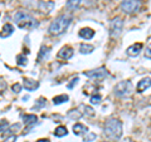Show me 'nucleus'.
Masks as SVG:
<instances>
[{
	"instance_id": "nucleus-15",
	"label": "nucleus",
	"mask_w": 151,
	"mask_h": 142,
	"mask_svg": "<svg viewBox=\"0 0 151 142\" xmlns=\"http://www.w3.org/2000/svg\"><path fill=\"white\" fill-rule=\"evenodd\" d=\"M38 120V117L35 115H24L23 116V121L27 126H30V125H34Z\"/></svg>"
},
{
	"instance_id": "nucleus-30",
	"label": "nucleus",
	"mask_w": 151,
	"mask_h": 142,
	"mask_svg": "<svg viewBox=\"0 0 151 142\" xmlns=\"http://www.w3.org/2000/svg\"><path fill=\"white\" fill-rule=\"evenodd\" d=\"M145 57H146V58H149V59H151V44H149L147 47H146Z\"/></svg>"
},
{
	"instance_id": "nucleus-20",
	"label": "nucleus",
	"mask_w": 151,
	"mask_h": 142,
	"mask_svg": "<svg viewBox=\"0 0 151 142\" xmlns=\"http://www.w3.org/2000/svg\"><path fill=\"white\" fill-rule=\"evenodd\" d=\"M49 52H50L49 47H42L40 53H39V59H47L49 57Z\"/></svg>"
},
{
	"instance_id": "nucleus-8",
	"label": "nucleus",
	"mask_w": 151,
	"mask_h": 142,
	"mask_svg": "<svg viewBox=\"0 0 151 142\" xmlns=\"http://www.w3.org/2000/svg\"><path fill=\"white\" fill-rule=\"evenodd\" d=\"M23 87H24L27 91H35V89L39 87V82H37L35 79H32V78H24V80H23Z\"/></svg>"
},
{
	"instance_id": "nucleus-18",
	"label": "nucleus",
	"mask_w": 151,
	"mask_h": 142,
	"mask_svg": "<svg viewBox=\"0 0 151 142\" xmlns=\"http://www.w3.org/2000/svg\"><path fill=\"white\" fill-rule=\"evenodd\" d=\"M68 118H70V120H74V121H78L79 118L82 117V113H79L78 110H72L68 112Z\"/></svg>"
},
{
	"instance_id": "nucleus-4",
	"label": "nucleus",
	"mask_w": 151,
	"mask_h": 142,
	"mask_svg": "<svg viewBox=\"0 0 151 142\" xmlns=\"http://www.w3.org/2000/svg\"><path fill=\"white\" fill-rule=\"evenodd\" d=\"M113 93H115L116 97L124 98V97H129L132 93V83L130 80H122L116 84L115 89H113Z\"/></svg>"
},
{
	"instance_id": "nucleus-2",
	"label": "nucleus",
	"mask_w": 151,
	"mask_h": 142,
	"mask_svg": "<svg viewBox=\"0 0 151 142\" xmlns=\"http://www.w3.org/2000/svg\"><path fill=\"white\" fill-rule=\"evenodd\" d=\"M14 20H15L17 25L19 28L25 29V30H32L38 27V22L35 19L24 11H18L15 15H14Z\"/></svg>"
},
{
	"instance_id": "nucleus-5",
	"label": "nucleus",
	"mask_w": 151,
	"mask_h": 142,
	"mask_svg": "<svg viewBox=\"0 0 151 142\" xmlns=\"http://www.w3.org/2000/svg\"><path fill=\"white\" fill-rule=\"evenodd\" d=\"M141 8L140 0H122L121 1V10L126 14H134L139 11Z\"/></svg>"
},
{
	"instance_id": "nucleus-12",
	"label": "nucleus",
	"mask_w": 151,
	"mask_h": 142,
	"mask_svg": "<svg viewBox=\"0 0 151 142\" xmlns=\"http://www.w3.org/2000/svg\"><path fill=\"white\" fill-rule=\"evenodd\" d=\"M93 35H94V30L91 29V28H82V29L79 30V37L83 38V39H86V40L92 39Z\"/></svg>"
},
{
	"instance_id": "nucleus-19",
	"label": "nucleus",
	"mask_w": 151,
	"mask_h": 142,
	"mask_svg": "<svg viewBox=\"0 0 151 142\" xmlns=\"http://www.w3.org/2000/svg\"><path fill=\"white\" fill-rule=\"evenodd\" d=\"M68 101V96L67 94H60V96H57L53 98V103L54 105H60L63 102H67Z\"/></svg>"
},
{
	"instance_id": "nucleus-1",
	"label": "nucleus",
	"mask_w": 151,
	"mask_h": 142,
	"mask_svg": "<svg viewBox=\"0 0 151 142\" xmlns=\"http://www.w3.org/2000/svg\"><path fill=\"white\" fill-rule=\"evenodd\" d=\"M70 16L69 15H59L58 18H55L52 24L49 25V33L52 35H60L68 29V27L70 24Z\"/></svg>"
},
{
	"instance_id": "nucleus-6",
	"label": "nucleus",
	"mask_w": 151,
	"mask_h": 142,
	"mask_svg": "<svg viewBox=\"0 0 151 142\" xmlns=\"http://www.w3.org/2000/svg\"><path fill=\"white\" fill-rule=\"evenodd\" d=\"M122 28H124V20H122L121 18L112 19V22L110 24V35L112 38H117L121 34Z\"/></svg>"
},
{
	"instance_id": "nucleus-13",
	"label": "nucleus",
	"mask_w": 151,
	"mask_h": 142,
	"mask_svg": "<svg viewBox=\"0 0 151 142\" xmlns=\"http://www.w3.org/2000/svg\"><path fill=\"white\" fill-rule=\"evenodd\" d=\"M14 32V27L12 24H5L3 27L1 29V33H0V37L1 38H8L9 35H12Z\"/></svg>"
},
{
	"instance_id": "nucleus-11",
	"label": "nucleus",
	"mask_w": 151,
	"mask_h": 142,
	"mask_svg": "<svg viewBox=\"0 0 151 142\" xmlns=\"http://www.w3.org/2000/svg\"><path fill=\"white\" fill-rule=\"evenodd\" d=\"M142 50V44L141 43H137V44H132L130 45L129 48H127V54H129L130 57H136L140 54V52Z\"/></svg>"
},
{
	"instance_id": "nucleus-24",
	"label": "nucleus",
	"mask_w": 151,
	"mask_h": 142,
	"mask_svg": "<svg viewBox=\"0 0 151 142\" xmlns=\"http://www.w3.org/2000/svg\"><path fill=\"white\" fill-rule=\"evenodd\" d=\"M81 108H83V110H84V115H87V116H89V117L94 116V111H93V108H92V107L82 105V106H81Z\"/></svg>"
},
{
	"instance_id": "nucleus-31",
	"label": "nucleus",
	"mask_w": 151,
	"mask_h": 142,
	"mask_svg": "<svg viewBox=\"0 0 151 142\" xmlns=\"http://www.w3.org/2000/svg\"><path fill=\"white\" fill-rule=\"evenodd\" d=\"M77 82H78V78H77V77L73 78V79H72V82H70V83L68 84V88H69V89H70V88H73V86H74V84L77 83Z\"/></svg>"
},
{
	"instance_id": "nucleus-25",
	"label": "nucleus",
	"mask_w": 151,
	"mask_h": 142,
	"mask_svg": "<svg viewBox=\"0 0 151 142\" xmlns=\"http://www.w3.org/2000/svg\"><path fill=\"white\" fill-rule=\"evenodd\" d=\"M89 101H91L92 105H100L101 101H102V97L100 96V94H94V96H92L91 98H89Z\"/></svg>"
},
{
	"instance_id": "nucleus-23",
	"label": "nucleus",
	"mask_w": 151,
	"mask_h": 142,
	"mask_svg": "<svg viewBox=\"0 0 151 142\" xmlns=\"http://www.w3.org/2000/svg\"><path fill=\"white\" fill-rule=\"evenodd\" d=\"M45 98H43V97H40L39 99L37 101V103L34 105V107H33V110H40L42 107H44L45 106Z\"/></svg>"
},
{
	"instance_id": "nucleus-28",
	"label": "nucleus",
	"mask_w": 151,
	"mask_h": 142,
	"mask_svg": "<svg viewBox=\"0 0 151 142\" xmlns=\"http://www.w3.org/2000/svg\"><path fill=\"white\" fill-rule=\"evenodd\" d=\"M96 138V135L93 133V132H87L86 136H84V142H91Z\"/></svg>"
},
{
	"instance_id": "nucleus-21",
	"label": "nucleus",
	"mask_w": 151,
	"mask_h": 142,
	"mask_svg": "<svg viewBox=\"0 0 151 142\" xmlns=\"http://www.w3.org/2000/svg\"><path fill=\"white\" fill-rule=\"evenodd\" d=\"M54 135L57 137H63L67 135V128H65L64 126H59V127H57L55 131H54Z\"/></svg>"
},
{
	"instance_id": "nucleus-27",
	"label": "nucleus",
	"mask_w": 151,
	"mask_h": 142,
	"mask_svg": "<svg viewBox=\"0 0 151 142\" xmlns=\"http://www.w3.org/2000/svg\"><path fill=\"white\" fill-rule=\"evenodd\" d=\"M9 128V123L6 120H1L0 121V132H6V130Z\"/></svg>"
},
{
	"instance_id": "nucleus-29",
	"label": "nucleus",
	"mask_w": 151,
	"mask_h": 142,
	"mask_svg": "<svg viewBox=\"0 0 151 142\" xmlns=\"http://www.w3.org/2000/svg\"><path fill=\"white\" fill-rule=\"evenodd\" d=\"M12 89H13V92H14V93H19V92L22 91V84H19V83L13 84V86H12Z\"/></svg>"
},
{
	"instance_id": "nucleus-10",
	"label": "nucleus",
	"mask_w": 151,
	"mask_h": 142,
	"mask_svg": "<svg viewBox=\"0 0 151 142\" xmlns=\"http://www.w3.org/2000/svg\"><path fill=\"white\" fill-rule=\"evenodd\" d=\"M73 57V49L70 48V47L65 45L63 47L62 49L58 52V58H62V59H69Z\"/></svg>"
},
{
	"instance_id": "nucleus-7",
	"label": "nucleus",
	"mask_w": 151,
	"mask_h": 142,
	"mask_svg": "<svg viewBox=\"0 0 151 142\" xmlns=\"http://www.w3.org/2000/svg\"><path fill=\"white\" fill-rule=\"evenodd\" d=\"M84 75L91 79H103L107 75V70L106 68H97V69H92V70H87L84 72Z\"/></svg>"
},
{
	"instance_id": "nucleus-3",
	"label": "nucleus",
	"mask_w": 151,
	"mask_h": 142,
	"mask_svg": "<svg viewBox=\"0 0 151 142\" xmlns=\"http://www.w3.org/2000/svg\"><path fill=\"white\" fill-rule=\"evenodd\" d=\"M105 135L110 138L119 140L122 135V123L119 120H115V118L108 120L105 125Z\"/></svg>"
},
{
	"instance_id": "nucleus-32",
	"label": "nucleus",
	"mask_w": 151,
	"mask_h": 142,
	"mask_svg": "<svg viewBox=\"0 0 151 142\" xmlns=\"http://www.w3.org/2000/svg\"><path fill=\"white\" fill-rule=\"evenodd\" d=\"M15 140H17V137L15 136H10V137H9V138H6L5 141H4V142H15Z\"/></svg>"
},
{
	"instance_id": "nucleus-16",
	"label": "nucleus",
	"mask_w": 151,
	"mask_h": 142,
	"mask_svg": "<svg viewBox=\"0 0 151 142\" xmlns=\"http://www.w3.org/2000/svg\"><path fill=\"white\" fill-rule=\"evenodd\" d=\"M93 50H94V47L92 44L83 43V44H81V47H79V52H81L82 54H89V53H92Z\"/></svg>"
},
{
	"instance_id": "nucleus-17",
	"label": "nucleus",
	"mask_w": 151,
	"mask_h": 142,
	"mask_svg": "<svg viewBox=\"0 0 151 142\" xmlns=\"http://www.w3.org/2000/svg\"><path fill=\"white\" fill-rule=\"evenodd\" d=\"M79 3H81V0H67L65 8H67L68 10H74V9L79 5Z\"/></svg>"
},
{
	"instance_id": "nucleus-9",
	"label": "nucleus",
	"mask_w": 151,
	"mask_h": 142,
	"mask_svg": "<svg viewBox=\"0 0 151 142\" xmlns=\"http://www.w3.org/2000/svg\"><path fill=\"white\" fill-rule=\"evenodd\" d=\"M150 87H151V78L150 77H146V78H142L137 83V87H136V89H137L139 93H142L144 91L149 89Z\"/></svg>"
},
{
	"instance_id": "nucleus-22",
	"label": "nucleus",
	"mask_w": 151,
	"mask_h": 142,
	"mask_svg": "<svg viewBox=\"0 0 151 142\" xmlns=\"http://www.w3.org/2000/svg\"><path fill=\"white\" fill-rule=\"evenodd\" d=\"M17 63H18V65H20V67H25L27 63H28L27 57L23 55V54H19V55L17 57Z\"/></svg>"
},
{
	"instance_id": "nucleus-26",
	"label": "nucleus",
	"mask_w": 151,
	"mask_h": 142,
	"mask_svg": "<svg viewBox=\"0 0 151 142\" xmlns=\"http://www.w3.org/2000/svg\"><path fill=\"white\" fill-rule=\"evenodd\" d=\"M20 130V125H12L9 126V128L6 130V133H17V132Z\"/></svg>"
},
{
	"instance_id": "nucleus-14",
	"label": "nucleus",
	"mask_w": 151,
	"mask_h": 142,
	"mask_svg": "<svg viewBox=\"0 0 151 142\" xmlns=\"http://www.w3.org/2000/svg\"><path fill=\"white\" fill-rule=\"evenodd\" d=\"M73 132H74V135L79 136V135H82V133H87L88 128L84 125H82V123H76L73 126Z\"/></svg>"
},
{
	"instance_id": "nucleus-33",
	"label": "nucleus",
	"mask_w": 151,
	"mask_h": 142,
	"mask_svg": "<svg viewBox=\"0 0 151 142\" xmlns=\"http://www.w3.org/2000/svg\"><path fill=\"white\" fill-rule=\"evenodd\" d=\"M37 142H49V140H47V138H40V140H38Z\"/></svg>"
}]
</instances>
